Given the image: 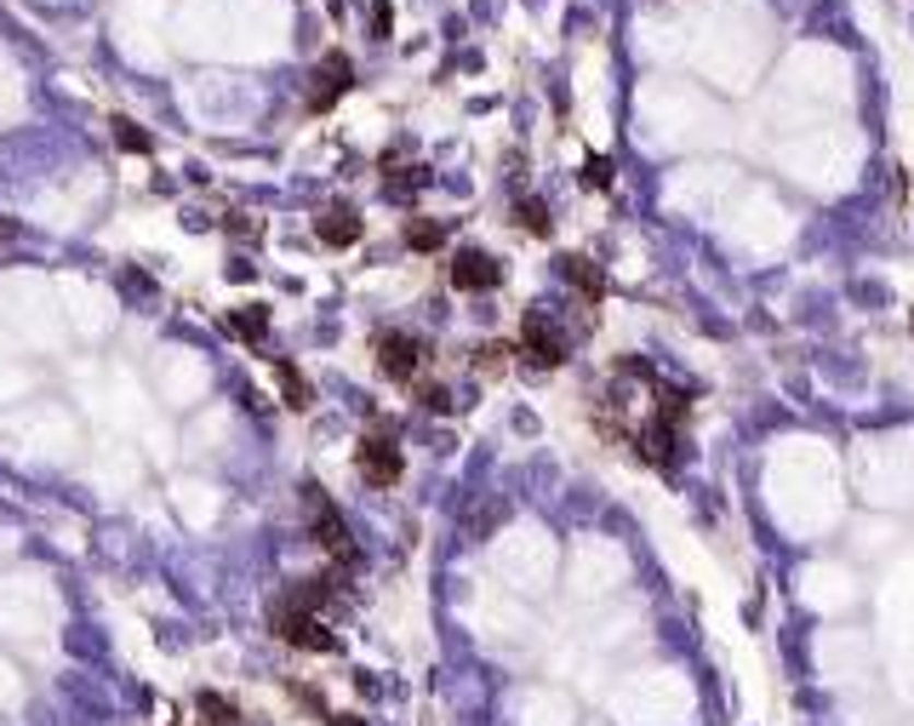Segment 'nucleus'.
Listing matches in <instances>:
<instances>
[{
	"instance_id": "1",
	"label": "nucleus",
	"mask_w": 914,
	"mask_h": 726,
	"mask_svg": "<svg viewBox=\"0 0 914 726\" xmlns=\"http://www.w3.org/2000/svg\"><path fill=\"white\" fill-rule=\"evenodd\" d=\"M269 630H274V641H286V646H297V653H338V635H332V623H326L320 612H309L303 600H292V595H274L269 600Z\"/></svg>"
},
{
	"instance_id": "2",
	"label": "nucleus",
	"mask_w": 914,
	"mask_h": 726,
	"mask_svg": "<svg viewBox=\"0 0 914 726\" xmlns=\"http://www.w3.org/2000/svg\"><path fill=\"white\" fill-rule=\"evenodd\" d=\"M303 520H309V538L326 549V561H332L338 572H349L354 561H361V549H354V538H349V527H343L338 504H332V497H326L315 481H303Z\"/></svg>"
},
{
	"instance_id": "3",
	"label": "nucleus",
	"mask_w": 914,
	"mask_h": 726,
	"mask_svg": "<svg viewBox=\"0 0 914 726\" xmlns=\"http://www.w3.org/2000/svg\"><path fill=\"white\" fill-rule=\"evenodd\" d=\"M515 349H520V361H526L531 372H561L566 355H572V338L561 332V320H554V315L526 309V315H520V338H515Z\"/></svg>"
},
{
	"instance_id": "4",
	"label": "nucleus",
	"mask_w": 914,
	"mask_h": 726,
	"mask_svg": "<svg viewBox=\"0 0 914 726\" xmlns=\"http://www.w3.org/2000/svg\"><path fill=\"white\" fill-rule=\"evenodd\" d=\"M372 361H377V372H384L389 384L412 389V384L423 378L429 343H423L418 332H400V327H389V332H377V338H372Z\"/></svg>"
},
{
	"instance_id": "5",
	"label": "nucleus",
	"mask_w": 914,
	"mask_h": 726,
	"mask_svg": "<svg viewBox=\"0 0 914 726\" xmlns=\"http://www.w3.org/2000/svg\"><path fill=\"white\" fill-rule=\"evenodd\" d=\"M354 475H361L366 487H377V492L400 487V475H406V453H400L395 430H366V435H361V446H354Z\"/></svg>"
},
{
	"instance_id": "6",
	"label": "nucleus",
	"mask_w": 914,
	"mask_h": 726,
	"mask_svg": "<svg viewBox=\"0 0 914 726\" xmlns=\"http://www.w3.org/2000/svg\"><path fill=\"white\" fill-rule=\"evenodd\" d=\"M349 92H354V63H349V52H326V58L315 63V74H309V97H303V109H309V115H332Z\"/></svg>"
},
{
	"instance_id": "7",
	"label": "nucleus",
	"mask_w": 914,
	"mask_h": 726,
	"mask_svg": "<svg viewBox=\"0 0 914 726\" xmlns=\"http://www.w3.org/2000/svg\"><path fill=\"white\" fill-rule=\"evenodd\" d=\"M452 292H497L503 286V258H492L487 246H457L446 264Z\"/></svg>"
},
{
	"instance_id": "8",
	"label": "nucleus",
	"mask_w": 914,
	"mask_h": 726,
	"mask_svg": "<svg viewBox=\"0 0 914 726\" xmlns=\"http://www.w3.org/2000/svg\"><path fill=\"white\" fill-rule=\"evenodd\" d=\"M361 235H366V218H361L354 200H326V207L315 212V241L332 246V253H349Z\"/></svg>"
},
{
	"instance_id": "9",
	"label": "nucleus",
	"mask_w": 914,
	"mask_h": 726,
	"mask_svg": "<svg viewBox=\"0 0 914 726\" xmlns=\"http://www.w3.org/2000/svg\"><path fill=\"white\" fill-rule=\"evenodd\" d=\"M554 269H561V281L577 292V297H589V304H600L606 297V269L595 258H583V253H561L554 258Z\"/></svg>"
},
{
	"instance_id": "10",
	"label": "nucleus",
	"mask_w": 914,
	"mask_h": 726,
	"mask_svg": "<svg viewBox=\"0 0 914 726\" xmlns=\"http://www.w3.org/2000/svg\"><path fill=\"white\" fill-rule=\"evenodd\" d=\"M269 372H274V389H281V407H286V412H309V407H315V389H309V378H303L297 361L274 355Z\"/></svg>"
},
{
	"instance_id": "11",
	"label": "nucleus",
	"mask_w": 914,
	"mask_h": 726,
	"mask_svg": "<svg viewBox=\"0 0 914 726\" xmlns=\"http://www.w3.org/2000/svg\"><path fill=\"white\" fill-rule=\"evenodd\" d=\"M218 327H223V338H241L246 349H263L269 343V315L251 304V309H228V315H218Z\"/></svg>"
},
{
	"instance_id": "12",
	"label": "nucleus",
	"mask_w": 914,
	"mask_h": 726,
	"mask_svg": "<svg viewBox=\"0 0 914 726\" xmlns=\"http://www.w3.org/2000/svg\"><path fill=\"white\" fill-rule=\"evenodd\" d=\"M515 230L531 235V241H549V235H554V212H549L543 195H520V200H515Z\"/></svg>"
},
{
	"instance_id": "13",
	"label": "nucleus",
	"mask_w": 914,
	"mask_h": 726,
	"mask_svg": "<svg viewBox=\"0 0 914 726\" xmlns=\"http://www.w3.org/2000/svg\"><path fill=\"white\" fill-rule=\"evenodd\" d=\"M446 223L441 218H412V223H406V230H400V241L406 246H412V253H441V246H446Z\"/></svg>"
},
{
	"instance_id": "14",
	"label": "nucleus",
	"mask_w": 914,
	"mask_h": 726,
	"mask_svg": "<svg viewBox=\"0 0 914 726\" xmlns=\"http://www.w3.org/2000/svg\"><path fill=\"white\" fill-rule=\"evenodd\" d=\"M109 132H115V149H120V155H155V138H149L132 115H115Z\"/></svg>"
},
{
	"instance_id": "15",
	"label": "nucleus",
	"mask_w": 914,
	"mask_h": 726,
	"mask_svg": "<svg viewBox=\"0 0 914 726\" xmlns=\"http://www.w3.org/2000/svg\"><path fill=\"white\" fill-rule=\"evenodd\" d=\"M195 710H200V726H241V710L228 704L223 692H200Z\"/></svg>"
},
{
	"instance_id": "16",
	"label": "nucleus",
	"mask_w": 914,
	"mask_h": 726,
	"mask_svg": "<svg viewBox=\"0 0 914 726\" xmlns=\"http://www.w3.org/2000/svg\"><path fill=\"white\" fill-rule=\"evenodd\" d=\"M412 400H418L423 412H452V389L446 384H429V378L412 384Z\"/></svg>"
},
{
	"instance_id": "17",
	"label": "nucleus",
	"mask_w": 914,
	"mask_h": 726,
	"mask_svg": "<svg viewBox=\"0 0 914 726\" xmlns=\"http://www.w3.org/2000/svg\"><path fill=\"white\" fill-rule=\"evenodd\" d=\"M583 189H595V195L612 189V161H606V155H589V161H583Z\"/></svg>"
},
{
	"instance_id": "18",
	"label": "nucleus",
	"mask_w": 914,
	"mask_h": 726,
	"mask_svg": "<svg viewBox=\"0 0 914 726\" xmlns=\"http://www.w3.org/2000/svg\"><path fill=\"white\" fill-rule=\"evenodd\" d=\"M509 355H515V343H480L469 361H474V372H503V361H509Z\"/></svg>"
},
{
	"instance_id": "19",
	"label": "nucleus",
	"mask_w": 914,
	"mask_h": 726,
	"mask_svg": "<svg viewBox=\"0 0 914 726\" xmlns=\"http://www.w3.org/2000/svg\"><path fill=\"white\" fill-rule=\"evenodd\" d=\"M223 235H235V241H246V246H258V218L228 212V218H223Z\"/></svg>"
},
{
	"instance_id": "20",
	"label": "nucleus",
	"mask_w": 914,
	"mask_h": 726,
	"mask_svg": "<svg viewBox=\"0 0 914 726\" xmlns=\"http://www.w3.org/2000/svg\"><path fill=\"white\" fill-rule=\"evenodd\" d=\"M12 241H17V223H12V218H0V246H12Z\"/></svg>"
},
{
	"instance_id": "21",
	"label": "nucleus",
	"mask_w": 914,
	"mask_h": 726,
	"mask_svg": "<svg viewBox=\"0 0 914 726\" xmlns=\"http://www.w3.org/2000/svg\"><path fill=\"white\" fill-rule=\"evenodd\" d=\"M326 721H332V726H366L361 715H326Z\"/></svg>"
}]
</instances>
